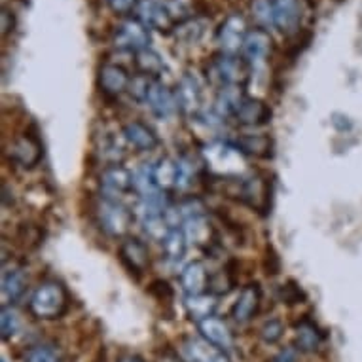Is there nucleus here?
I'll return each instance as SVG.
<instances>
[{
    "label": "nucleus",
    "mask_w": 362,
    "mask_h": 362,
    "mask_svg": "<svg viewBox=\"0 0 362 362\" xmlns=\"http://www.w3.org/2000/svg\"><path fill=\"white\" fill-rule=\"evenodd\" d=\"M197 328H199L202 338L205 339L209 345L216 347V349L228 351L233 347V334L232 330H230V327H228L222 319L209 317L205 321L197 322Z\"/></svg>",
    "instance_id": "11"
},
{
    "label": "nucleus",
    "mask_w": 362,
    "mask_h": 362,
    "mask_svg": "<svg viewBox=\"0 0 362 362\" xmlns=\"http://www.w3.org/2000/svg\"><path fill=\"white\" fill-rule=\"evenodd\" d=\"M101 156L107 161H110L112 165H118V161L125 156L124 143L116 135H108L101 143Z\"/></svg>",
    "instance_id": "35"
},
{
    "label": "nucleus",
    "mask_w": 362,
    "mask_h": 362,
    "mask_svg": "<svg viewBox=\"0 0 362 362\" xmlns=\"http://www.w3.org/2000/svg\"><path fill=\"white\" fill-rule=\"evenodd\" d=\"M275 27L283 33H292L298 29L302 19V6L300 0H274Z\"/></svg>",
    "instance_id": "19"
},
{
    "label": "nucleus",
    "mask_w": 362,
    "mask_h": 362,
    "mask_svg": "<svg viewBox=\"0 0 362 362\" xmlns=\"http://www.w3.org/2000/svg\"><path fill=\"white\" fill-rule=\"evenodd\" d=\"M245 99L247 97L243 93V86H224L218 89V95L214 101V112L218 118H233Z\"/></svg>",
    "instance_id": "18"
},
{
    "label": "nucleus",
    "mask_w": 362,
    "mask_h": 362,
    "mask_svg": "<svg viewBox=\"0 0 362 362\" xmlns=\"http://www.w3.org/2000/svg\"><path fill=\"white\" fill-rule=\"evenodd\" d=\"M66 303H69V296H66L65 286L57 281H46L33 292L29 309L36 319L52 321V319H59L61 315L65 313Z\"/></svg>",
    "instance_id": "2"
},
{
    "label": "nucleus",
    "mask_w": 362,
    "mask_h": 362,
    "mask_svg": "<svg viewBox=\"0 0 362 362\" xmlns=\"http://www.w3.org/2000/svg\"><path fill=\"white\" fill-rule=\"evenodd\" d=\"M148 27L141 23L139 19H127L114 33V46L125 52L139 54L141 49L148 48Z\"/></svg>",
    "instance_id": "5"
},
{
    "label": "nucleus",
    "mask_w": 362,
    "mask_h": 362,
    "mask_svg": "<svg viewBox=\"0 0 362 362\" xmlns=\"http://www.w3.org/2000/svg\"><path fill=\"white\" fill-rule=\"evenodd\" d=\"M119 256L131 272L143 274L144 269L150 266V252L148 247L137 238H125L119 245Z\"/></svg>",
    "instance_id": "14"
},
{
    "label": "nucleus",
    "mask_w": 362,
    "mask_h": 362,
    "mask_svg": "<svg viewBox=\"0 0 362 362\" xmlns=\"http://www.w3.org/2000/svg\"><path fill=\"white\" fill-rule=\"evenodd\" d=\"M202 165H205V161H196L190 156H185L182 160H178V185L177 188L186 190L188 186L194 182L202 171Z\"/></svg>",
    "instance_id": "32"
},
{
    "label": "nucleus",
    "mask_w": 362,
    "mask_h": 362,
    "mask_svg": "<svg viewBox=\"0 0 362 362\" xmlns=\"http://www.w3.org/2000/svg\"><path fill=\"white\" fill-rule=\"evenodd\" d=\"M283 332H285V328H283L281 321L272 319V321H267L266 325L262 327L260 336L266 344H277V341L281 339V336H283Z\"/></svg>",
    "instance_id": "40"
},
{
    "label": "nucleus",
    "mask_w": 362,
    "mask_h": 362,
    "mask_svg": "<svg viewBox=\"0 0 362 362\" xmlns=\"http://www.w3.org/2000/svg\"><path fill=\"white\" fill-rule=\"evenodd\" d=\"M247 33H249L247 23H245V19L239 13L228 16L224 19V23L220 25L218 35H216V40H218L220 48H222V54L235 55L239 49H243Z\"/></svg>",
    "instance_id": "7"
},
{
    "label": "nucleus",
    "mask_w": 362,
    "mask_h": 362,
    "mask_svg": "<svg viewBox=\"0 0 362 362\" xmlns=\"http://www.w3.org/2000/svg\"><path fill=\"white\" fill-rule=\"evenodd\" d=\"M203 161L211 173L218 175L222 180L239 177L245 169V154L238 144L213 143L203 148Z\"/></svg>",
    "instance_id": "1"
},
{
    "label": "nucleus",
    "mask_w": 362,
    "mask_h": 362,
    "mask_svg": "<svg viewBox=\"0 0 362 362\" xmlns=\"http://www.w3.org/2000/svg\"><path fill=\"white\" fill-rule=\"evenodd\" d=\"M211 362H230V358L226 355H222V353H218V355H214L213 358H211Z\"/></svg>",
    "instance_id": "46"
},
{
    "label": "nucleus",
    "mask_w": 362,
    "mask_h": 362,
    "mask_svg": "<svg viewBox=\"0 0 362 362\" xmlns=\"http://www.w3.org/2000/svg\"><path fill=\"white\" fill-rule=\"evenodd\" d=\"M163 247V252L169 260H180L186 252V247H188V239H186V233L182 228H173L169 235L165 238V241L161 243Z\"/></svg>",
    "instance_id": "30"
},
{
    "label": "nucleus",
    "mask_w": 362,
    "mask_h": 362,
    "mask_svg": "<svg viewBox=\"0 0 362 362\" xmlns=\"http://www.w3.org/2000/svg\"><path fill=\"white\" fill-rule=\"evenodd\" d=\"M322 332L311 321H303L296 327V345L300 351L313 353L321 347Z\"/></svg>",
    "instance_id": "27"
},
{
    "label": "nucleus",
    "mask_w": 362,
    "mask_h": 362,
    "mask_svg": "<svg viewBox=\"0 0 362 362\" xmlns=\"http://www.w3.org/2000/svg\"><path fill=\"white\" fill-rule=\"evenodd\" d=\"M131 188H133V175L122 165L107 167L99 177V190L103 194V199L118 202Z\"/></svg>",
    "instance_id": "6"
},
{
    "label": "nucleus",
    "mask_w": 362,
    "mask_h": 362,
    "mask_svg": "<svg viewBox=\"0 0 362 362\" xmlns=\"http://www.w3.org/2000/svg\"><path fill=\"white\" fill-rule=\"evenodd\" d=\"M16 27V18H13V12H10L8 8L2 10V36H6L10 30H13Z\"/></svg>",
    "instance_id": "43"
},
{
    "label": "nucleus",
    "mask_w": 362,
    "mask_h": 362,
    "mask_svg": "<svg viewBox=\"0 0 362 362\" xmlns=\"http://www.w3.org/2000/svg\"><path fill=\"white\" fill-rule=\"evenodd\" d=\"M8 158L21 167H35L42 158V144L33 135H21L8 146Z\"/></svg>",
    "instance_id": "10"
},
{
    "label": "nucleus",
    "mask_w": 362,
    "mask_h": 362,
    "mask_svg": "<svg viewBox=\"0 0 362 362\" xmlns=\"http://www.w3.org/2000/svg\"><path fill=\"white\" fill-rule=\"evenodd\" d=\"M186 313L192 321L202 322L209 317H213L214 309H216V296L214 294H196V296H186L185 302Z\"/></svg>",
    "instance_id": "25"
},
{
    "label": "nucleus",
    "mask_w": 362,
    "mask_h": 362,
    "mask_svg": "<svg viewBox=\"0 0 362 362\" xmlns=\"http://www.w3.org/2000/svg\"><path fill=\"white\" fill-rule=\"evenodd\" d=\"M298 361V351L294 347H285L277 353L274 362H296Z\"/></svg>",
    "instance_id": "44"
},
{
    "label": "nucleus",
    "mask_w": 362,
    "mask_h": 362,
    "mask_svg": "<svg viewBox=\"0 0 362 362\" xmlns=\"http://www.w3.org/2000/svg\"><path fill=\"white\" fill-rule=\"evenodd\" d=\"M27 288V274L23 267H12L2 274V298L6 302H18Z\"/></svg>",
    "instance_id": "24"
},
{
    "label": "nucleus",
    "mask_w": 362,
    "mask_h": 362,
    "mask_svg": "<svg viewBox=\"0 0 362 362\" xmlns=\"http://www.w3.org/2000/svg\"><path fill=\"white\" fill-rule=\"evenodd\" d=\"M131 78L127 74L124 66L114 65V63H107L101 66L99 71V88L105 95L118 97L129 88Z\"/></svg>",
    "instance_id": "12"
},
{
    "label": "nucleus",
    "mask_w": 362,
    "mask_h": 362,
    "mask_svg": "<svg viewBox=\"0 0 362 362\" xmlns=\"http://www.w3.org/2000/svg\"><path fill=\"white\" fill-rule=\"evenodd\" d=\"M235 144L245 156H255V158L272 156V141L266 135H243Z\"/></svg>",
    "instance_id": "29"
},
{
    "label": "nucleus",
    "mask_w": 362,
    "mask_h": 362,
    "mask_svg": "<svg viewBox=\"0 0 362 362\" xmlns=\"http://www.w3.org/2000/svg\"><path fill=\"white\" fill-rule=\"evenodd\" d=\"M137 19L148 29L169 30L173 27V18L169 12V6L163 0H137Z\"/></svg>",
    "instance_id": "8"
},
{
    "label": "nucleus",
    "mask_w": 362,
    "mask_h": 362,
    "mask_svg": "<svg viewBox=\"0 0 362 362\" xmlns=\"http://www.w3.org/2000/svg\"><path fill=\"white\" fill-rule=\"evenodd\" d=\"M239 197L250 207L264 209L267 203V186L262 178H247L239 186Z\"/></svg>",
    "instance_id": "26"
},
{
    "label": "nucleus",
    "mask_w": 362,
    "mask_h": 362,
    "mask_svg": "<svg viewBox=\"0 0 362 362\" xmlns=\"http://www.w3.org/2000/svg\"><path fill=\"white\" fill-rule=\"evenodd\" d=\"M152 82H154V78L146 76V74H139V76L131 78L127 93L131 95V99H135L137 103H146Z\"/></svg>",
    "instance_id": "37"
},
{
    "label": "nucleus",
    "mask_w": 362,
    "mask_h": 362,
    "mask_svg": "<svg viewBox=\"0 0 362 362\" xmlns=\"http://www.w3.org/2000/svg\"><path fill=\"white\" fill-rule=\"evenodd\" d=\"M175 95H177L178 108L185 114L196 116L202 110V88L196 78L190 74H185L180 78Z\"/></svg>",
    "instance_id": "13"
},
{
    "label": "nucleus",
    "mask_w": 362,
    "mask_h": 362,
    "mask_svg": "<svg viewBox=\"0 0 362 362\" xmlns=\"http://www.w3.org/2000/svg\"><path fill=\"white\" fill-rule=\"evenodd\" d=\"M95 214L101 230L110 238H124L125 233L129 232L131 222H133V214L129 213V209L112 199H101L95 209Z\"/></svg>",
    "instance_id": "4"
},
{
    "label": "nucleus",
    "mask_w": 362,
    "mask_h": 362,
    "mask_svg": "<svg viewBox=\"0 0 362 362\" xmlns=\"http://www.w3.org/2000/svg\"><path fill=\"white\" fill-rule=\"evenodd\" d=\"M137 69L141 74H146L150 78H158L163 72V61H161L160 54H156L154 49L144 48L141 49L135 57Z\"/></svg>",
    "instance_id": "31"
},
{
    "label": "nucleus",
    "mask_w": 362,
    "mask_h": 362,
    "mask_svg": "<svg viewBox=\"0 0 362 362\" xmlns=\"http://www.w3.org/2000/svg\"><path fill=\"white\" fill-rule=\"evenodd\" d=\"M2 317H0V321H2V339H8L12 338L13 334L18 332L19 328V317H18V311L10 305H2Z\"/></svg>",
    "instance_id": "38"
},
{
    "label": "nucleus",
    "mask_w": 362,
    "mask_h": 362,
    "mask_svg": "<svg viewBox=\"0 0 362 362\" xmlns=\"http://www.w3.org/2000/svg\"><path fill=\"white\" fill-rule=\"evenodd\" d=\"M171 230L173 226L169 224V220L165 218V213L143 216V232L144 235L148 239H152V241L163 243Z\"/></svg>",
    "instance_id": "28"
},
{
    "label": "nucleus",
    "mask_w": 362,
    "mask_h": 362,
    "mask_svg": "<svg viewBox=\"0 0 362 362\" xmlns=\"http://www.w3.org/2000/svg\"><path fill=\"white\" fill-rule=\"evenodd\" d=\"M152 178H154L156 188L160 192H171L178 185V161L165 156L152 167Z\"/></svg>",
    "instance_id": "22"
},
{
    "label": "nucleus",
    "mask_w": 362,
    "mask_h": 362,
    "mask_svg": "<svg viewBox=\"0 0 362 362\" xmlns=\"http://www.w3.org/2000/svg\"><path fill=\"white\" fill-rule=\"evenodd\" d=\"M2 362H6V361H4V358H2Z\"/></svg>",
    "instance_id": "47"
},
{
    "label": "nucleus",
    "mask_w": 362,
    "mask_h": 362,
    "mask_svg": "<svg viewBox=\"0 0 362 362\" xmlns=\"http://www.w3.org/2000/svg\"><path fill=\"white\" fill-rule=\"evenodd\" d=\"M250 10H252V16L260 25H264V27L275 25L274 0H252Z\"/></svg>",
    "instance_id": "36"
},
{
    "label": "nucleus",
    "mask_w": 362,
    "mask_h": 362,
    "mask_svg": "<svg viewBox=\"0 0 362 362\" xmlns=\"http://www.w3.org/2000/svg\"><path fill=\"white\" fill-rule=\"evenodd\" d=\"M203 33H205V21L194 18L178 25L175 36H177V40L185 42V44H196L203 36Z\"/></svg>",
    "instance_id": "33"
},
{
    "label": "nucleus",
    "mask_w": 362,
    "mask_h": 362,
    "mask_svg": "<svg viewBox=\"0 0 362 362\" xmlns=\"http://www.w3.org/2000/svg\"><path fill=\"white\" fill-rule=\"evenodd\" d=\"M57 353L49 345H36L25 355V362H57Z\"/></svg>",
    "instance_id": "39"
},
{
    "label": "nucleus",
    "mask_w": 362,
    "mask_h": 362,
    "mask_svg": "<svg viewBox=\"0 0 362 362\" xmlns=\"http://www.w3.org/2000/svg\"><path fill=\"white\" fill-rule=\"evenodd\" d=\"M118 362H144V361H143V358H141V356L125 355V356H122V358H119Z\"/></svg>",
    "instance_id": "45"
},
{
    "label": "nucleus",
    "mask_w": 362,
    "mask_h": 362,
    "mask_svg": "<svg viewBox=\"0 0 362 362\" xmlns=\"http://www.w3.org/2000/svg\"><path fill=\"white\" fill-rule=\"evenodd\" d=\"M233 118H235L238 124L245 125V127H260V125H266L272 118V108L267 107L266 103L247 97Z\"/></svg>",
    "instance_id": "17"
},
{
    "label": "nucleus",
    "mask_w": 362,
    "mask_h": 362,
    "mask_svg": "<svg viewBox=\"0 0 362 362\" xmlns=\"http://www.w3.org/2000/svg\"><path fill=\"white\" fill-rule=\"evenodd\" d=\"M182 230H185L188 243L196 245V247H207V245L213 243V226H211V222L205 218V214L186 220Z\"/></svg>",
    "instance_id": "23"
},
{
    "label": "nucleus",
    "mask_w": 362,
    "mask_h": 362,
    "mask_svg": "<svg viewBox=\"0 0 362 362\" xmlns=\"http://www.w3.org/2000/svg\"><path fill=\"white\" fill-rule=\"evenodd\" d=\"M207 78L218 88L245 86L249 78V63L235 55L218 54L207 66Z\"/></svg>",
    "instance_id": "3"
},
{
    "label": "nucleus",
    "mask_w": 362,
    "mask_h": 362,
    "mask_svg": "<svg viewBox=\"0 0 362 362\" xmlns=\"http://www.w3.org/2000/svg\"><path fill=\"white\" fill-rule=\"evenodd\" d=\"M167 6H169L173 21L175 23L178 21V25L190 21L196 16V0H169Z\"/></svg>",
    "instance_id": "34"
},
{
    "label": "nucleus",
    "mask_w": 362,
    "mask_h": 362,
    "mask_svg": "<svg viewBox=\"0 0 362 362\" xmlns=\"http://www.w3.org/2000/svg\"><path fill=\"white\" fill-rule=\"evenodd\" d=\"M260 286L256 285V283H250L241 291L239 294L238 302L233 303L232 308V317L233 321L239 322V325H245V322H249L252 317L256 315L258 308H260Z\"/></svg>",
    "instance_id": "15"
},
{
    "label": "nucleus",
    "mask_w": 362,
    "mask_h": 362,
    "mask_svg": "<svg viewBox=\"0 0 362 362\" xmlns=\"http://www.w3.org/2000/svg\"><path fill=\"white\" fill-rule=\"evenodd\" d=\"M180 283H182V288H185V292L188 296L203 294L205 288H209L207 267L203 266L202 262H190V264L182 269Z\"/></svg>",
    "instance_id": "21"
},
{
    "label": "nucleus",
    "mask_w": 362,
    "mask_h": 362,
    "mask_svg": "<svg viewBox=\"0 0 362 362\" xmlns=\"http://www.w3.org/2000/svg\"><path fill=\"white\" fill-rule=\"evenodd\" d=\"M122 135H124L125 143L133 148H137L139 152H150L158 146V137H156L154 131L141 122H131V124L125 125Z\"/></svg>",
    "instance_id": "20"
},
{
    "label": "nucleus",
    "mask_w": 362,
    "mask_h": 362,
    "mask_svg": "<svg viewBox=\"0 0 362 362\" xmlns=\"http://www.w3.org/2000/svg\"><path fill=\"white\" fill-rule=\"evenodd\" d=\"M107 4L118 16H125V13H129L133 8L137 6V0H107Z\"/></svg>",
    "instance_id": "42"
},
{
    "label": "nucleus",
    "mask_w": 362,
    "mask_h": 362,
    "mask_svg": "<svg viewBox=\"0 0 362 362\" xmlns=\"http://www.w3.org/2000/svg\"><path fill=\"white\" fill-rule=\"evenodd\" d=\"M243 57L247 63H262L272 54V36L264 29H252L247 33L243 44Z\"/></svg>",
    "instance_id": "16"
},
{
    "label": "nucleus",
    "mask_w": 362,
    "mask_h": 362,
    "mask_svg": "<svg viewBox=\"0 0 362 362\" xmlns=\"http://www.w3.org/2000/svg\"><path fill=\"white\" fill-rule=\"evenodd\" d=\"M146 105H148L150 110L161 119L171 118V116H175V114L180 110L177 103V95H175L167 86H163L158 78H154V82L150 86L148 97H146Z\"/></svg>",
    "instance_id": "9"
},
{
    "label": "nucleus",
    "mask_w": 362,
    "mask_h": 362,
    "mask_svg": "<svg viewBox=\"0 0 362 362\" xmlns=\"http://www.w3.org/2000/svg\"><path fill=\"white\" fill-rule=\"evenodd\" d=\"M209 286H211V294H226V292L232 288V281L226 277V274H216L213 277H209Z\"/></svg>",
    "instance_id": "41"
}]
</instances>
